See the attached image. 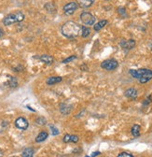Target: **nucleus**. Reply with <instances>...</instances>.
Returning a JSON list of instances; mask_svg holds the SVG:
<instances>
[{"mask_svg":"<svg viewBox=\"0 0 152 157\" xmlns=\"http://www.w3.org/2000/svg\"><path fill=\"white\" fill-rule=\"evenodd\" d=\"M48 133L47 132H45V131H42V132H40L38 135H37V137H36V142H37V143H40V142H43V141H45L46 139L48 138Z\"/></svg>","mask_w":152,"mask_h":157,"instance_id":"obj_14","label":"nucleus"},{"mask_svg":"<svg viewBox=\"0 0 152 157\" xmlns=\"http://www.w3.org/2000/svg\"><path fill=\"white\" fill-rule=\"evenodd\" d=\"M39 60L41 62H43L44 64L46 65H52L54 61V58L50 55H48V54H44V55H41L39 56Z\"/></svg>","mask_w":152,"mask_h":157,"instance_id":"obj_12","label":"nucleus"},{"mask_svg":"<svg viewBox=\"0 0 152 157\" xmlns=\"http://www.w3.org/2000/svg\"><path fill=\"white\" fill-rule=\"evenodd\" d=\"M118 66H119V63H118V61H116L115 59L105 60L104 62L101 64V67L106 69V70H108V71L115 70Z\"/></svg>","mask_w":152,"mask_h":157,"instance_id":"obj_5","label":"nucleus"},{"mask_svg":"<svg viewBox=\"0 0 152 157\" xmlns=\"http://www.w3.org/2000/svg\"><path fill=\"white\" fill-rule=\"evenodd\" d=\"M3 155H4V152L0 149V157H3Z\"/></svg>","mask_w":152,"mask_h":157,"instance_id":"obj_31","label":"nucleus"},{"mask_svg":"<svg viewBox=\"0 0 152 157\" xmlns=\"http://www.w3.org/2000/svg\"><path fill=\"white\" fill-rule=\"evenodd\" d=\"M36 123H37L38 125H44L47 124V121H46V119L43 118V117H39V118L37 119Z\"/></svg>","mask_w":152,"mask_h":157,"instance_id":"obj_20","label":"nucleus"},{"mask_svg":"<svg viewBox=\"0 0 152 157\" xmlns=\"http://www.w3.org/2000/svg\"><path fill=\"white\" fill-rule=\"evenodd\" d=\"M49 127H50V130H52V134L53 136H56V135H58V134H59V130H58V128H56L54 125H49Z\"/></svg>","mask_w":152,"mask_h":157,"instance_id":"obj_23","label":"nucleus"},{"mask_svg":"<svg viewBox=\"0 0 152 157\" xmlns=\"http://www.w3.org/2000/svg\"><path fill=\"white\" fill-rule=\"evenodd\" d=\"M12 157H17V156H12Z\"/></svg>","mask_w":152,"mask_h":157,"instance_id":"obj_34","label":"nucleus"},{"mask_svg":"<svg viewBox=\"0 0 152 157\" xmlns=\"http://www.w3.org/2000/svg\"><path fill=\"white\" fill-rule=\"evenodd\" d=\"M23 20H24V14L22 11H15L13 13L7 15L3 20V23L6 26H8L16 23H21Z\"/></svg>","mask_w":152,"mask_h":157,"instance_id":"obj_3","label":"nucleus"},{"mask_svg":"<svg viewBox=\"0 0 152 157\" xmlns=\"http://www.w3.org/2000/svg\"><path fill=\"white\" fill-rule=\"evenodd\" d=\"M63 81V78L60 76H56V77H50L47 80V84L48 85H53V84H57L59 82H61Z\"/></svg>","mask_w":152,"mask_h":157,"instance_id":"obj_13","label":"nucleus"},{"mask_svg":"<svg viewBox=\"0 0 152 157\" xmlns=\"http://www.w3.org/2000/svg\"><path fill=\"white\" fill-rule=\"evenodd\" d=\"M124 94H125L126 97L131 98V99H134V98L137 97V90L134 89V88H130V89L125 91Z\"/></svg>","mask_w":152,"mask_h":157,"instance_id":"obj_10","label":"nucleus"},{"mask_svg":"<svg viewBox=\"0 0 152 157\" xmlns=\"http://www.w3.org/2000/svg\"><path fill=\"white\" fill-rule=\"evenodd\" d=\"M70 138H71V136L69 135V134H66L64 137V143H68V142H70Z\"/></svg>","mask_w":152,"mask_h":157,"instance_id":"obj_25","label":"nucleus"},{"mask_svg":"<svg viewBox=\"0 0 152 157\" xmlns=\"http://www.w3.org/2000/svg\"><path fill=\"white\" fill-rule=\"evenodd\" d=\"M132 135L134 137H137L140 136V126L138 125H134L132 127Z\"/></svg>","mask_w":152,"mask_h":157,"instance_id":"obj_17","label":"nucleus"},{"mask_svg":"<svg viewBox=\"0 0 152 157\" xmlns=\"http://www.w3.org/2000/svg\"><path fill=\"white\" fill-rule=\"evenodd\" d=\"M85 157H91V156H85Z\"/></svg>","mask_w":152,"mask_h":157,"instance_id":"obj_33","label":"nucleus"},{"mask_svg":"<svg viewBox=\"0 0 152 157\" xmlns=\"http://www.w3.org/2000/svg\"><path fill=\"white\" fill-rule=\"evenodd\" d=\"M61 32L63 36L67 38H75L81 35V25L75 22L68 21L63 24Z\"/></svg>","mask_w":152,"mask_h":157,"instance_id":"obj_1","label":"nucleus"},{"mask_svg":"<svg viewBox=\"0 0 152 157\" xmlns=\"http://www.w3.org/2000/svg\"><path fill=\"white\" fill-rule=\"evenodd\" d=\"M45 8H46V10H47L49 12H52V11L55 10V8H54L53 4H52V3H47V4L45 5Z\"/></svg>","mask_w":152,"mask_h":157,"instance_id":"obj_21","label":"nucleus"},{"mask_svg":"<svg viewBox=\"0 0 152 157\" xmlns=\"http://www.w3.org/2000/svg\"><path fill=\"white\" fill-rule=\"evenodd\" d=\"M99 154H100V152H94V153L91 155V157H95V156H97Z\"/></svg>","mask_w":152,"mask_h":157,"instance_id":"obj_28","label":"nucleus"},{"mask_svg":"<svg viewBox=\"0 0 152 157\" xmlns=\"http://www.w3.org/2000/svg\"><path fill=\"white\" fill-rule=\"evenodd\" d=\"M107 20H102V21H100L99 23H97L96 24H94V31H100L102 28H104L105 26L107 24Z\"/></svg>","mask_w":152,"mask_h":157,"instance_id":"obj_15","label":"nucleus"},{"mask_svg":"<svg viewBox=\"0 0 152 157\" xmlns=\"http://www.w3.org/2000/svg\"><path fill=\"white\" fill-rule=\"evenodd\" d=\"M121 46L124 50H132L134 46H136V40L129 39V40H122L121 42Z\"/></svg>","mask_w":152,"mask_h":157,"instance_id":"obj_8","label":"nucleus"},{"mask_svg":"<svg viewBox=\"0 0 152 157\" xmlns=\"http://www.w3.org/2000/svg\"><path fill=\"white\" fill-rule=\"evenodd\" d=\"M3 36H4V31L1 28H0V38H2Z\"/></svg>","mask_w":152,"mask_h":157,"instance_id":"obj_30","label":"nucleus"},{"mask_svg":"<svg viewBox=\"0 0 152 157\" xmlns=\"http://www.w3.org/2000/svg\"><path fill=\"white\" fill-rule=\"evenodd\" d=\"M75 59H77V56H76V55H71V56H69V57H67V58L64 59L62 63H63V64L69 63V62H71V61H73V60H75Z\"/></svg>","mask_w":152,"mask_h":157,"instance_id":"obj_22","label":"nucleus"},{"mask_svg":"<svg viewBox=\"0 0 152 157\" xmlns=\"http://www.w3.org/2000/svg\"><path fill=\"white\" fill-rule=\"evenodd\" d=\"M34 153H35L34 149H32V148H26V149L23 150V152L22 153V157H33Z\"/></svg>","mask_w":152,"mask_h":157,"instance_id":"obj_16","label":"nucleus"},{"mask_svg":"<svg viewBox=\"0 0 152 157\" xmlns=\"http://www.w3.org/2000/svg\"><path fill=\"white\" fill-rule=\"evenodd\" d=\"M7 84L10 87H12V88H15V87L18 86V82H17L16 78L14 77H10V78H8L7 81Z\"/></svg>","mask_w":152,"mask_h":157,"instance_id":"obj_19","label":"nucleus"},{"mask_svg":"<svg viewBox=\"0 0 152 157\" xmlns=\"http://www.w3.org/2000/svg\"><path fill=\"white\" fill-rule=\"evenodd\" d=\"M70 141H71V142H73V143H77V142L79 141V137H78V136H76V135L71 136Z\"/></svg>","mask_w":152,"mask_h":157,"instance_id":"obj_26","label":"nucleus"},{"mask_svg":"<svg viewBox=\"0 0 152 157\" xmlns=\"http://www.w3.org/2000/svg\"><path fill=\"white\" fill-rule=\"evenodd\" d=\"M71 109H72V106H70V105H68V104L63 103V104L60 105V111H61L62 114H64V115L69 114Z\"/></svg>","mask_w":152,"mask_h":157,"instance_id":"obj_11","label":"nucleus"},{"mask_svg":"<svg viewBox=\"0 0 152 157\" xmlns=\"http://www.w3.org/2000/svg\"><path fill=\"white\" fill-rule=\"evenodd\" d=\"M94 2V0H77L79 7H80L82 8H88L91 7Z\"/></svg>","mask_w":152,"mask_h":157,"instance_id":"obj_9","label":"nucleus"},{"mask_svg":"<svg viewBox=\"0 0 152 157\" xmlns=\"http://www.w3.org/2000/svg\"><path fill=\"white\" fill-rule=\"evenodd\" d=\"M79 5L77 2H69L67 3L64 7V13L65 15H72L76 11L78 10Z\"/></svg>","mask_w":152,"mask_h":157,"instance_id":"obj_6","label":"nucleus"},{"mask_svg":"<svg viewBox=\"0 0 152 157\" xmlns=\"http://www.w3.org/2000/svg\"><path fill=\"white\" fill-rule=\"evenodd\" d=\"M15 126L18 129H21V130H26L29 126V123L25 118L19 117V118H17L16 121H15Z\"/></svg>","mask_w":152,"mask_h":157,"instance_id":"obj_7","label":"nucleus"},{"mask_svg":"<svg viewBox=\"0 0 152 157\" xmlns=\"http://www.w3.org/2000/svg\"><path fill=\"white\" fill-rule=\"evenodd\" d=\"M117 157H133L131 153H129V152H121L119 155H118Z\"/></svg>","mask_w":152,"mask_h":157,"instance_id":"obj_24","label":"nucleus"},{"mask_svg":"<svg viewBox=\"0 0 152 157\" xmlns=\"http://www.w3.org/2000/svg\"><path fill=\"white\" fill-rule=\"evenodd\" d=\"M91 34V29L87 26H82L81 25V37L82 38H87L90 36Z\"/></svg>","mask_w":152,"mask_h":157,"instance_id":"obj_18","label":"nucleus"},{"mask_svg":"<svg viewBox=\"0 0 152 157\" xmlns=\"http://www.w3.org/2000/svg\"><path fill=\"white\" fill-rule=\"evenodd\" d=\"M80 20L85 25H94L95 23V17L88 11H83L80 14Z\"/></svg>","mask_w":152,"mask_h":157,"instance_id":"obj_4","label":"nucleus"},{"mask_svg":"<svg viewBox=\"0 0 152 157\" xmlns=\"http://www.w3.org/2000/svg\"><path fill=\"white\" fill-rule=\"evenodd\" d=\"M84 68H85V69H86V70H87V69H88V67H86V66H85V65H83V66H81V69H82V70H84Z\"/></svg>","mask_w":152,"mask_h":157,"instance_id":"obj_32","label":"nucleus"},{"mask_svg":"<svg viewBox=\"0 0 152 157\" xmlns=\"http://www.w3.org/2000/svg\"><path fill=\"white\" fill-rule=\"evenodd\" d=\"M119 13H120L122 17H125V16H126L125 8H119Z\"/></svg>","mask_w":152,"mask_h":157,"instance_id":"obj_27","label":"nucleus"},{"mask_svg":"<svg viewBox=\"0 0 152 157\" xmlns=\"http://www.w3.org/2000/svg\"><path fill=\"white\" fill-rule=\"evenodd\" d=\"M130 74L133 78H138V81L141 83H147L152 80V70H150V69L141 68V69H137V70L131 69Z\"/></svg>","mask_w":152,"mask_h":157,"instance_id":"obj_2","label":"nucleus"},{"mask_svg":"<svg viewBox=\"0 0 152 157\" xmlns=\"http://www.w3.org/2000/svg\"><path fill=\"white\" fill-rule=\"evenodd\" d=\"M150 100H151V97H148V99H146V100H145V101H146V102H145V103H144V104H145V105H148V103H150Z\"/></svg>","mask_w":152,"mask_h":157,"instance_id":"obj_29","label":"nucleus"}]
</instances>
